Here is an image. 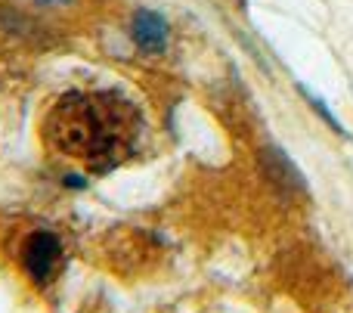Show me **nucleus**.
<instances>
[{
	"label": "nucleus",
	"mask_w": 353,
	"mask_h": 313,
	"mask_svg": "<svg viewBox=\"0 0 353 313\" xmlns=\"http://www.w3.org/2000/svg\"><path fill=\"white\" fill-rule=\"evenodd\" d=\"M62 264V242L59 236L47 233V230H37L25 239L22 245V267L37 285H47L50 279L59 273Z\"/></svg>",
	"instance_id": "obj_2"
},
{
	"label": "nucleus",
	"mask_w": 353,
	"mask_h": 313,
	"mask_svg": "<svg viewBox=\"0 0 353 313\" xmlns=\"http://www.w3.org/2000/svg\"><path fill=\"white\" fill-rule=\"evenodd\" d=\"M47 140L97 171L121 165L140 143V112L118 93L72 90L50 109Z\"/></svg>",
	"instance_id": "obj_1"
},
{
	"label": "nucleus",
	"mask_w": 353,
	"mask_h": 313,
	"mask_svg": "<svg viewBox=\"0 0 353 313\" xmlns=\"http://www.w3.org/2000/svg\"><path fill=\"white\" fill-rule=\"evenodd\" d=\"M37 3H65V0H37Z\"/></svg>",
	"instance_id": "obj_6"
},
{
	"label": "nucleus",
	"mask_w": 353,
	"mask_h": 313,
	"mask_svg": "<svg viewBox=\"0 0 353 313\" xmlns=\"http://www.w3.org/2000/svg\"><path fill=\"white\" fill-rule=\"evenodd\" d=\"M301 93H304V99H307V103H310V105H313V109H316V112H319V115H323V121H325V124H329V128H332V130H338V134H344V137H347V130H344V128H341V124H338V118H335V115H332V112H329V105H325V103H323V99H319V97H316V93H313V90H307V87H304V84H301Z\"/></svg>",
	"instance_id": "obj_5"
},
{
	"label": "nucleus",
	"mask_w": 353,
	"mask_h": 313,
	"mask_svg": "<svg viewBox=\"0 0 353 313\" xmlns=\"http://www.w3.org/2000/svg\"><path fill=\"white\" fill-rule=\"evenodd\" d=\"M261 171L270 177V183L282 192H307V180L304 174L294 168V161L282 152L279 146H263L261 149Z\"/></svg>",
	"instance_id": "obj_3"
},
{
	"label": "nucleus",
	"mask_w": 353,
	"mask_h": 313,
	"mask_svg": "<svg viewBox=\"0 0 353 313\" xmlns=\"http://www.w3.org/2000/svg\"><path fill=\"white\" fill-rule=\"evenodd\" d=\"M130 34H134V43L143 50V53H165L168 47V22L152 10H140L130 22Z\"/></svg>",
	"instance_id": "obj_4"
}]
</instances>
